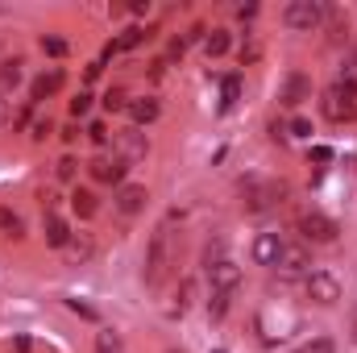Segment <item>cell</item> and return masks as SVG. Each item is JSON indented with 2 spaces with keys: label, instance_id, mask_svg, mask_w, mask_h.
<instances>
[{
  "label": "cell",
  "instance_id": "6da1fadb",
  "mask_svg": "<svg viewBox=\"0 0 357 353\" xmlns=\"http://www.w3.org/2000/svg\"><path fill=\"white\" fill-rule=\"evenodd\" d=\"M171 258H175V250H171V220H162V225L154 229V237H150V250H146V270H142L146 287H158V283L167 278Z\"/></svg>",
  "mask_w": 357,
  "mask_h": 353
},
{
  "label": "cell",
  "instance_id": "7a4b0ae2",
  "mask_svg": "<svg viewBox=\"0 0 357 353\" xmlns=\"http://www.w3.org/2000/svg\"><path fill=\"white\" fill-rule=\"evenodd\" d=\"M320 108H324V117H328L333 125H345V121H357V80H349V75H341V80H337L333 88L324 91Z\"/></svg>",
  "mask_w": 357,
  "mask_h": 353
},
{
  "label": "cell",
  "instance_id": "3957f363",
  "mask_svg": "<svg viewBox=\"0 0 357 353\" xmlns=\"http://www.w3.org/2000/svg\"><path fill=\"white\" fill-rule=\"evenodd\" d=\"M324 17H328V8H324L320 0H291V4L282 8V25H287V29H303V33L320 29Z\"/></svg>",
  "mask_w": 357,
  "mask_h": 353
},
{
  "label": "cell",
  "instance_id": "277c9868",
  "mask_svg": "<svg viewBox=\"0 0 357 353\" xmlns=\"http://www.w3.org/2000/svg\"><path fill=\"white\" fill-rule=\"evenodd\" d=\"M299 233H303V241H312V246H333L341 229H337V220L324 216V212H303V216H299Z\"/></svg>",
  "mask_w": 357,
  "mask_h": 353
},
{
  "label": "cell",
  "instance_id": "5b68a950",
  "mask_svg": "<svg viewBox=\"0 0 357 353\" xmlns=\"http://www.w3.org/2000/svg\"><path fill=\"white\" fill-rule=\"evenodd\" d=\"M287 200V187L282 183H262V179H250L245 183V212H266L274 204Z\"/></svg>",
  "mask_w": 357,
  "mask_h": 353
},
{
  "label": "cell",
  "instance_id": "8992f818",
  "mask_svg": "<svg viewBox=\"0 0 357 353\" xmlns=\"http://www.w3.org/2000/svg\"><path fill=\"white\" fill-rule=\"evenodd\" d=\"M303 287H307V299H316L320 308H333V303L341 299V283H337V274H328V270H312V274L303 278Z\"/></svg>",
  "mask_w": 357,
  "mask_h": 353
},
{
  "label": "cell",
  "instance_id": "52a82bcc",
  "mask_svg": "<svg viewBox=\"0 0 357 353\" xmlns=\"http://www.w3.org/2000/svg\"><path fill=\"white\" fill-rule=\"evenodd\" d=\"M146 200H150V195H146L142 183H121L116 195H112V208H116L121 216H137V212L146 208Z\"/></svg>",
  "mask_w": 357,
  "mask_h": 353
},
{
  "label": "cell",
  "instance_id": "ba28073f",
  "mask_svg": "<svg viewBox=\"0 0 357 353\" xmlns=\"http://www.w3.org/2000/svg\"><path fill=\"white\" fill-rule=\"evenodd\" d=\"M208 283H212V291H225V295H233V291L241 287V266L229 262V258H220V262L208 266Z\"/></svg>",
  "mask_w": 357,
  "mask_h": 353
},
{
  "label": "cell",
  "instance_id": "9c48e42d",
  "mask_svg": "<svg viewBox=\"0 0 357 353\" xmlns=\"http://www.w3.org/2000/svg\"><path fill=\"white\" fill-rule=\"evenodd\" d=\"M307 266H312V258H307L303 246H282V258H278V274H282V278H299V274L307 278V274H312Z\"/></svg>",
  "mask_w": 357,
  "mask_h": 353
},
{
  "label": "cell",
  "instance_id": "30bf717a",
  "mask_svg": "<svg viewBox=\"0 0 357 353\" xmlns=\"http://www.w3.org/2000/svg\"><path fill=\"white\" fill-rule=\"evenodd\" d=\"M303 100H312V80H307L303 71H291V75L282 80V104H287V108H299Z\"/></svg>",
  "mask_w": 357,
  "mask_h": 353
},
{
  "label": "cell",
  "instance_id": "8fae6325",
  "mask_svg": "<svg viewBox=\"0 0 357 353\" xmlns=\"http://www.w3.org/2000/svg\"><path fill=\"white\" fill-rule=\"evenodd\" d=\"M67 84V75H63V67H50V71H42L38 80H33V88H29V100L33 104H42V100H50L54 91Z\"/></svg>",
  "mask_w": 357,
  "mask_h": 353
},
{
  "label": "cell",
  "instance_id": "7c38bea8",
  "mask_svg": "<svg viewBox=\"0 0 357 353\" xmlns=\"http://www.w3.org/2000/svg\"><path fill=\"white\" fill-rule=\"evenodd\" d=\"M88 171H91V179H96V183H112V187H121L129 167H125V158H96Z\"/></svg>",
  "mask_w": 357,
  "mask_h": 353
},
{
  "label": "cell",
  "instance_id": "4fadbf2b",
  "mask_svg": "<svg viewBox=\"0 0 357 353\" xmlns=\"http://www.w3.org/2000/svg\"><path fill=\"white\" fill-rule=\"evenodd\" d=\"M278 258H282V237H278V233H262V237L254 241V262L278 266Z\"/></svg>",
  "mask_w": 357,
  "mask_h": 353
},
{
  "label": "cell",
  "instance_id": "5bb4252c",
  "mask_svg": "<svg viewBox=\"0 0 357 353\" xmlns=\"http://www.w3.org/2000/svg\"><path fill=\"white\" fill-rule=\"evenodd\" d=\"M158 112H162V104H158L154 96L129 100V117H133V125H154V121H158Z\"/></svg>",
  "mask_w": 357,
  "mask_h": 353
},
{
  "label": "cell",
  "instance_id": "9a60e30c",
  "mask_svg": "<svg viewBox=\"0 0 357 353\" xmlns=\"http://www.w3.org/2000/svg\"><path fill=\"white\" fill-rule=\"evenodd\" d=\"M63 254H67V262L71 266H79V262H88L91 254H96V246H91L88 233H71V241L63 246Z\"/></svg>",
  "mask_w": 357,
  "mask_h": 353
},
{
  "label": "cell",
  "instance_id": "2e32d148",
  "mask_svg": "<svg viewBox=\"0 0 357 353\" xmlns=\"http://www.w3.org/2000/svg\"><path fill=\"white\" fill-rule=\"evenodd\" d=\"M67 241H71V229H67V220H63V216H46V246L63 250Z\"/></svg>",
  "mask_w": 357,
  "mask_h": 353
},
{
  "label": "cell",
  "instance_id": "e0dca14e",
  "mask_svg": "<svg viewBox=\"0 0 357 353\" xmlns=\"http://www.w3.org/2000/svg\"><path fill=\"white\" fill-rule=\"evenodd\" d=\"M21 84V59H4L0 63V96L8 88H17Z\"/></svg>",
  "mask_w": 357,
  "mask_h": 353
},
{
  "label": "cell",
  "instance_id": "ac0fdd59",
  "mask_svg": "<svg viewBox=\"0 0 357 353\" xmlns=\"http://www.w3.org/2000/svg\"><path fill=\"white\" fill-rule=\"evenodd\" d=\"M225 50H229V33H225V29H212V33L204 38V54H208V59H220Z\"/></svg>",
  "mask_w": 357,
  "mask_h": 353
},
{
  "label": "cell",
  "instance_id": "d6986e66",
  "mask_svg": "<svg viewBox=\"0 0 357 353\" xmlns=\"http://www.w3.org/2000/svg\"><path fill=\"white\" fill-rule=\"evenodd\" d=\"M71 208H75V212H79V216L88 220V216H96V208H100V204H96V195H91V191L75 187V195H71Z\"/></svg>",
  "mask_w": 357,
  "mask_h": 353
},
{
  "label": "cell",
  "instance_id": "ffe728a7",
  "mask_svg": "<svg viewBox=\"0 0 357 353\" xmlns=\"http://www.w3.org/2000/svg\"><path fill=\"white\" fill-rule=\"evenodd\" d=\"M237 100H241V75H229L220 84V108H233Z\"/></svg>",
  "mask_w": 357,
  "mask_h": 353
},
{
  "label": "cell",
  "instance_id": "44dd1931",
  "mask_svg": "<svg viewBox=\"0 0 357 353\" xmlns=\"http://www.w3.org/2000/svg\"><path fill=\"white\" fill-rule=\"evenodd\" d=\"M146 38H150V29H137V25H133V29H125V33H121L112 46H116V54H121V50H133V46H142Z\"/></svg>",
  "mask_w": 357,
  "mask_h": 353
},
{
  "label": "cell",
  "instance_id": "7402d4cb",
  "mask_svg": "<svg viewBox=\"0 0 357 353\" xmlns=\"http://www.w3.org/2000/svg\"><path fill=\"white\" fill-rule=\"evenodd\" d=\"M100 104H104L108 112H129V96H125L121 88H108V91H104V100H100Z\"/></svg>",
  "mask_w": 357,
  "mask_h": 353
},
{
  "label": "cell",
  "instance_id": "603a6c76",
  "mask_svg": "<svg viewBox=\"0 0 357 353\" xmlns=\"http://www.w3.org/2000/svg\"><path fill=\"white\" fill-rule=\"evenodd\" d=\"M0 233L4 237H21V216L13 208H0Z\"/></svg>",
  "mask_w": 357,
  "mask_h": 353
},
{
  "label": "cell",
  "instance_id": "cb8c5ba5",
  "mask_svg": "<svg viewBox=\"0 0 357 353\" xmlns=\"http://www.w3.org/2000/svg\"><path fill=\"white\" fill-rule=\"evenodd\" d=\"M96 353H121V337H116L112 329L96 333Z\"/></svg>",
  "mask_w": 357,
  "mask_h": 353
},
{
  "label": "cell",
  "instance_id": "d4e9b609",
  "mask_svg": "<svg viewBox=\"0 0 357 353\" xmlns=\"http://www.w3.org/2000/svg\"><path fill=\"white\" fill-rule=\"evenodd\" d=\"M229 299H233V295H225V291H212V299H208V316H212V320H220V316L229 312Z\"/></svg>",
  "mask_w": 357,
  "mask_h": 353
},
{
  "label": "cell",
  "instance_id": "484cf974",
  "mask_svg": "<svg viewBox=\"0 0 357 353\" xmlns=\"http://www.w3.org/2000/svg\"><path fill=\"white\" fill-rule=\"evenodd\" d=\"M42 54L63 59V54H67V42H63V38H54V33H46V38H42Z\"/></svg>",
  "mask_w": 357,
  "mask_h": 353
},
{
  "label": "cell",
  "instance_id": "4316f807",
  "mask_svg": "<svg viewBox=\"0 0 357 353\" xmlns=\"http://www.w3.org/2000/svg\"><path fill=\"white\" fill-rule=\"evenodd\" d=\"M258 54H262V42H258V38H250V42H241V67H250V63H258Z\"/></svg>",
  "mask_w": 357,
  "mask_h": 353
},
{
  "label": "cell",
  "instance_id": "83f0119b",
  "mask_svg": "<svg viewBox=\"0 0 357 353\" xmlns=\"http://www.w3.org/2000/svg\"><path fill=\"white\" fill-rule=\"evenodd\" d=\"M295 353H337V345H333L328 337H316V341H307V345H299Z\"/></svg>",
  "mask_w": 357,
  "mask_h": 353
},
{
  "label": "cell",
  "instance_id": "f1b7e54d",
  "mask_svg": "<svg viewBox=\"0 0 357 353\" xmlns=\"http://www.w3.org/2000/svg\"><path fill=\"white\" fill-rule=\"evenodd\" d=\"M88 112H91V96L88 91H79V96L71 100V117H88Z\"/></svg>",
  "mask_w": 357,
  "mask_h": 353
},
{
  "label": "cell",
  "instance_id": "f546056e",
  "mask_svg": "<svg viewBox=\"0 0 357 353\" xmlns=\"http://www.w3.org/2000/svg\"><path fill=\"white\" fill-rule=\"evenodd\" d=\"M125 150H129V154H146V142H142V133H137V129H129V133H125Z\"/></svg>",
  "mask_w": 357,
  "mask_h": 353
},
{
  "label": "cell",
  "instance_id": "4dcf8cb0",
  "mask_svg": "<svg viewBox=\"0 0 357 353\" xmlns=\"http://www.w3.org/2000/svg\"><path fill=\"white\" fill-rule=\"evenodd\" d=\"M204 38H208V29H204V25H191L178 42H183V46H195V42H204Z\"/></svg>",
  "mask_w": 357,
  "mask_h": 353
},
{
  "label": "cell",
  "instance_id": "1f68e13d",
  "mask_svg": "<svg viewBox=\"0 0 357 353\" xmlns=\"http://www.w3.org/2000/svg\"><path fill=\"white\" fill-rule=\"evenodd\" d=\"M88 137L96 142V146H108V129H104L100 121H91V125H88Z\"/></svg>",
  "mask_w": 357,
  "mask_h": 353
},
{
  "label": "cell",
  "instance_id": "d6a6232c",
  "mask_svg": "<svg viewBox=\"0 0 357 353\" xmlns=\"http://www.w3.org/2000/svg\"><path fill=\"white\" fill-rule=\"evenodd\" d=\"M75 167H79V163H75V158H63V163H59V167H54V175L63 179V183H67V179H75Z\"/></svg>",
  "mask_w": 357,
  "mask_h": 353
},
{
  "label": "cell",
  "instance_id": "836d02e7",
  "mask_svg": "<svg viewBox=\"0 0 357 353\" xmlns=\"http://www.w3.org/2000/svg\"><path fill=\"white\" fill-rule=\"evenodd\" d=\"M291 133H295V137H312V121L295 117V121H291Z\"/></svg>",
  "mask_w": 357,
  "mask_h": 353
},
{
  "label": "cell",
  "instance_id": "e575fe53",
  "mask_svg": "<svg viewBox=\"0 0 357 353\" xmlns=\"http://www.w3.org/2000/svg\"><path fill=\"white\" fill-rule=\"evenodd\" d=\"M67 308H71L75 316H84V320H96V312H91L88 303H79V299H67Z\"/></svg>",
  "mask_w": 357,
  "mask_h": 353
},
{
  "label": "cell",
  "instance_id": "d590c367",
  "mask_svg": "<svg viewBox=\"0 0 357 353\" xmlns=\"http://www.w3.org/2000/svg\"><path fill=\"white\" fill-rule=\"evenodd\" d=\"M46 133H50V121H33V133H29V137H33V142H42Z\"/></svg>",
  "mask_w": 357,
  "mask_h": 353
},
{
  "label": "cell",
  "instance_id": "8d00e7d4",
  "mask_svg": "<svg viewBox=\"0 0 357 353\" xmlns=\"http://www.w3.org/2000/svg\"><path fill=\"white\" fill-rule=\"evenodd\" d=\"M187 303H191V283H183V287H178V312H183Z\"/></svg>",
  "mask_w": 357,
  "mask_h": 353
},
{
  "label": "cell",
  "instance_id": "74e56055",
  "mask_svg": "<svg viewBox=\"0 0 357 353\" xmlns=\"http://www.w3.org/2000/svg\"><path fill=\"white\" fill-rule=\"evenodd\" d=\"M8 117H13V104H8V100H4V96H0V129H4V125H8Z\"/></svg>",
  "mask_w": 357,
  "mask_h": 353
},
{
  "label": "cell",
  "instance_id": "f35d334b",
  "mask_svg": "<svg viewBox=\"0 0 357 353\" xmlns=\"http://www.w3.org/2000/svg\"><path fill=\"white\" fill-rule=\"evenodd\" d=\"M237 17H241V21H250V17H258V4H241V8H237Z\"/></svg>",
  "mask_w": 357,
  "mask_h": 353
},
{
  "label": "cell",
  "instance_id": "ab89813d",
  "mask_svg": "<svg viewBox=\"0 0 357 353\" xmlns=\"http://www.w3.org/2000/svg\"><path fill=\"white\" fill-rule=\"evenodd\" d=\"M312 158H316V163H328V158H333V150H328V146H316V150H312Z\"/></svg>",
  "mask_w": 357,
  "mask_h": 353
},
{
  "label": "cell",
  "instance_id": "60d3db41",
  "mask_svg": "<svg viewBox=\"0 0 357 353\" xmlns=\"http://www.w3.org/2000/svg\"><path fill=\"white\" fill-rule=\"evenodd\" d=\"M212 353H225V350H212Z\"/></svg>",
  "mask_w": 357,
  "mask_h": 353
}]
</instances>
